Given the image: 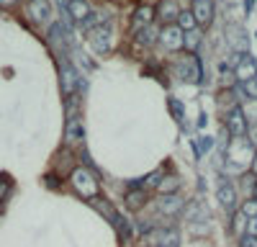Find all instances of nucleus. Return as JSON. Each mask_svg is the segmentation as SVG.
<instances>
[{
    "label": "nucleus",
    "mask_w": 257,
    "mask_h": 247,
    "mask_svg": "<svg viewBox=\"0 0 257 247\" xmlns=\"http://www.w3.org/2000/svg\"><path fill=\"white\" fill-rule=\"evenodd\" d=\"M70 185L82 198H98V180L88 168H75L72 175H70Z\"/></svg>",
    "instance_id": "nucleus-1"
},
{
    "label": "nucleus",
    "mask_w": 257,
    "mask_h": 247,
    "mask_svg": "<svg viewBox=\"0 0 257 247\" xmlns=\"http://www.w3.org/2000/svg\"><path fill=\"white\" fill-rule=\"evenodd\" d=\"M160 41H162L165 49L178 52V49L185 47V31H183L178 24H167V26H162V31H160Z\"/></svg>",
    "instance_id": "nucleus-2"
},
{
    "label": "nucleus",
    "mask_w": 257,
    "mask_h": 247,
    "mask_svg": "<svg viewBox=\"0 0 257 247\" xmlns=\"http://www.w3.org/2000/svg\"><path fill=\"white\" fill-rule=\"evenodd\" d=\"M226 129H229V134L234 139H239V137L247 134V118H244V113H242L239 106H231V111L226 116Z\"/></svg>",
    "instance_id": "nucleus-3"
},
{
    "label": "nucleus",
    "mask_w": 257,
    "mask_h": 247,
    "mask_svg": "<svg viewBox=\"0 0 257 247\" xmlns=\"http://www.w3.org/2000/svg\"><path fill=\"white\" fill-rule=\"evenodd\" d=\"M178 75H180V80H185V82H198V80H201L198 57L190 54V57H185L183 62H178Z\"/></svg>",
    "instance_id": "nucleus-4"
},
{
    "label": "nucleus",
    "mask_w": 257,
    "mask_h": 247,
    "mask_svg": "<svg viewBox=\"0 0 257 247\" xmlns=\"http://www.w3.org/2000/svg\"><path fill=\"white\" fill-rule=\"evenodd\" d=\"M88 36H90V47H93L98 54H105V52L111 49V29L105 26V24L95 26Z\"/></svg>",
    "instance_id": "nucleus-5"
},
{
    "label": "nucleus",
    "mask_w": 257,
    "mask_h": 247,
    "mask_svg": "<svg viewBox=\"0 0 257 247\" xmlns=\"http://www.w3.org/2000/svg\"><path fill=\"white\" fill-rule=\"evenodd\" d=\"M26 13L34 24H47L52 18V6H49V0H29Z\"/></svg>",
    "instance_id": "nucleus-6"
},
{
    "label": "nucleus",
    "mask_w": 257,
    "mask_h": 247,
    "mask_svg": "<svg viewBox=\"0 0 257 247\" xmlns=\"http://www.w3.org/2000/svg\"><path fill=\"white\" fill-rule=\"evenodd\" d=\"M190 11H193V16H196L198 26H208L211 24V18H213V3L211 0H193Z\"/></svg>",
    "instance_id": "nucleus-7"
},
{
    "label": "nucleus",
    "mask_w": 257,
    "mask_h": 247,
    "mask_svg": "<svg viewBox=\"0 0 257 247\" xmlns=\"http://www.w3.org/2000/svg\"><path fill=\"white\" fill-rule=\"evenodd\" d=\"M64 142H67L70 147H80V144L85 142V129H82L80 118L67 121V127H64Z\"/></svg>",
    "instance_id": "nucleus-8"
},
{
    "label": "nucleus",
    "mask_w": 257,
    "mask_h": 247,
    "mask_svg": "<svg viewBox=\"0 0 257 247\" xmlns=\"http://www.w3.org/2000/svg\"><path fill=\"white\" fill-rule=\"evenodd\" d=\"M178 16H180L178 0H160V6H157V18L165 21V26H167V24H175Z\"/></svg>",
    "instance_id": "nucleus-9"
},
{
    "label": "nucleus",
    "mask_w": 257,
    "mask_h": 247,
    "mask_svg": "<svg viewBox=\"0 0 257 247\" xmlns=\"http://www.w3.org/2000/svg\"><path fill=\"white\" fill-rule=\"evenodd\" d=\"M219 203L224 206V209H229V211H234L237 209V188L229 183V180H221V185H219Z\"/></svg>",
    "instance_id": "nucleus-10"
},
{
    "label": "nucleus",
    "mask_w": 257,
    "mask_h": 247,
    "mask_svg": "<svg viewBox=\"0 0 257 247\" xmlns=\"http://www.w3.org/2000/svg\"><path fill=\"white\" fill-rule=\"evenodd\" d=\"M123 201H126V206H128L132 211H139V209H144V206H147L149 193H147L144 188H128L126 196H123Z\"/></svg>",
    "instance_id": "nucleus-11"
},
{
    "label": "nucleus",
    "mask_w": 257,
    "mask_h": 247,
    "mask_svg": "<svg viewBox=\"0 0 257 247\" xmlns=\"http://www.w3.org/2000/svg\"><path fill=\"white\" fill-rule=\"evenodd\" d=\"M234 75L239 82H247L249 77H254V59L252 57H239V62H234Z\"/></svg>",
    "instance_id": "nucleus-12"
},
{
    "label": "nucleus",
    "mask_w": 257,
    "mask_h": 247,
    "mask_svg": "<svg viewBox=\"0 0 257 247\" xmlns=\"http://www.w3.org/2000/svg\"><path fill=\"white\" fill-rule=\"evenodd\" d=\"M67 13H70V18H72V21L82 24V21L90 16V6L85 3V0H67Z\"/></svg>",
    "instance_id": "nucleus-13"
},
{
    "label": "nucleus",
    "mask_w": 257,
    "mask_h": 247,
    "mask_svg": "<svg viewBox=\"0 0 257 247\" xmlns=\"http://www.w3.org/2000/svg\"><path fill=\"white\" fill-rule=\"evenodd\" d=\"M77 85H80V77H77V72L67 65V67H62V93L64 95H72L75 90H77Z\"/></svg>",
    "instance_id": "nucleus-14"
},
{
    "label": "nucleus",
    "mask_w": 257,
    "mask_h": 247,
    "mask_svg": "<svg viewBox=\"0 0 257 247\" xmlns=\"http://www.w3.org/2000/svg\"><path fill=\"white\" fill-rule=\"evenodd\" d=\"M155 18H157V8L155 6H139L134 11V26H152Z\"/></svg>",
    "instance_id": "nucleus-15"
},
{
    "label": "nucleus",
    "mask_w": 257,
    "mask_h": 247,
    "mask_svg": "<svg viewBox=\"0 0 257 247\" xmlns=\"http://www.w3.org/2000/svg\"><path fill=\"white\" fill-rule=\"evenodd\" d=\"M160 211H162V214H170V216H178V214L183 211V201H180L175 193L162 196V198H160Z\"/></svg>",
    "instance_id": "nucleus-16"
},
{
    "label": "nucleus",
    "mask_w": 257,
    "mask_h": 247,
    "mask_svg": "<svg viewBox=\"0 0 257 247\" xmlns=\"http://www.w3.org/2000/svg\"><path fill=\"white\" fill-rule=\"evenodd\" d=\"M175 24L188 34V31H196V29H201L198 26V21H196V16H193V11H180V16H178V21Z\"/></svg>",
    "instance_id": "nucleus-17"
},
{
    "label": "nucleus",
    "mask_w": 257,
    "mask_h": 247,
    "mask_svg": "<svg viewBox=\"0 0 257 247\" xmlns=\"http://www.w3.org/2000/svg\"><path fill=\"white\" fill-rule=\"evenodd\" d=\"M178 188H180V178H162V183L157 185V191L162 193V196H170V193H178Z\"/></svg>",
    "instance_id": "nucleus-18"
},
{
    "label": "nucleus",
    "mask_w": 257,
    "mask_h": 247,
    "mask_svg": "<svg viewBox=\"0 0 257 247\" xmlns=\"http://www.w3.org/2000/svg\"><path fill=\"white\" fill-rule=\"evenodd\" d=\"M155 39H160V34H155L152 29H149V26H144V29H139L137 31V41H139V44H155Z\"/></svg>",
    "instance_id": "nucleus-19"
},
{
    "label": "nucleus",
    "mask_w": 257,
    "mask_h": 247,
    "mask_svg": "<svg viewBox=\"0 0 257 247\" xmlns=\"http://www.w3.org/2000/svg\"><path fill=\"white\" fill-rule=\"evenodd\" d=\"M162 178H165V173H162V170H155L152 175H147V178L142 180V183H144L142 188H144V191H147V188H155V191H157V185L162 183Z\"/></svg>",
    "instance_id": "nucleus-20"
},
{
    "label": "nucleus",
    "mask_w": 257,
    "mask_h": 247,
    "mask_svg": "<svg viewBox=\"0 0 257 247\" xmlns=\"http://www.w3.org/2000/svg\"><path fill=\"white\" fill-rule=\"evenodd\" d=\"M198 44H201V29L188 31V34H185V49L196 52V49H198Z\"/></svg>",
    "instance_id": "nucleus-21"
},
{
    "label": "nucleus",
    "mask_w": 257,
    "mask_h": 247,
    "mask_svg": "<svg viewBox=\"0 0 257 247\" xmlns=\"http://www.w3.org/2000/svg\"><path fill=\"white\" fill-rule=\"evenodd\" d=\"M244 224H247V216H244L242 211H237V214H234L231 232H234V234H239V237H242V234H247V232H244Z\"/></svg>",
    "instance_id": "nucleus-22"
},
{
    "label": "nucleus",
    "mask_w": 257,
    "mask_h": 247,
    "mask_svg": "<svg viewBox=\"0 0 257 247\" xmlns=\"http://www.w3.org/2000/svg\"><path fill=\"white\" fill-rule=\"evenodd\" d=\"M247 219H257V201L254 198H249V201H244L242 203V209H239Z\"/></svg>",
    "instance_id": "nucleus-23"
},
{
    "label": "nucleus",
    "mask_w": 257,
    "mask_h": 247,
    "mask_svg": "<svg viewBox=\"0 0 257 247\" xmlns=\"http://www.w3.org/2000/svg\"><path fill=\"white\" fill-rule=\"evenodd\" d=\"M239 247H257V234L254 232H247L239 237Z\"/></svg>",
    "instance_id": "nucleus-24"
},
{
    "label": "nucleus",
    "mask_w": 257,
    "mask_h": 247,
    "mask_svg": "<svg viewBox=\"0 0 257 247\" xmlns=\"http://www.w3.org/2000/svg\"><path fill=\"white\" fill-rule=\"evenodd\" d=\"M244 85V90H247V95H252V98H257V75L254 77H249L247 82H242Z\"/></svg>",
    "instance_id": "nucleus-25"
},
{
    "label": "nucleus",
    "mask_w": 257,
    "mask_h": 247,
    "mask_svg": "<svg viewBox=\"0 0 257 247\" xmlns=\"http://www.w3.org/2000/svg\"><path fill=\"white\" fill-rule=\"evenodd\" d=\"M11 191V180L8 178H0V201H3V196Z\"/></svg>",
    "instance_id": "nucleus-26"
},
{
    "label": "nucleus",
    "mask_w": 257,
    "mask_h": 247,
    "mask_svg": "<svg viewBox=\"0 0 257 247\" xmlns=\"http://www.w3.org/2000/svg\"><path fill=\"white\" fill-rule=\"evenodd\" d=\"M252 198L257 201V183H254V188H252Z\"/></svg>",
    "instance_id": "nucleus-27"
},
{
    "label": "nucleus",
    "mask_w": 257,
    "mask_h": 247,
    "mask_svg": "<svg viewBox=\"0 0 257 247\" xmlns=\"http://www.w3.org/2000/svg\"><path fill=\"white\" fill-rule=\"evenodd\" d=\"M0 3H6V6H11V3H16V0H0Z\"/></svg>",
    "instance_id": "nucleus-28"
},
{
    "label": "nucleus",
    "mask_w": 257,
    "mask_h": 247,
    "mask_svg": "<svg viewBox=\"0 0 257 247\" xmlns=\"http://www.w3.org/2000/svg\"><path fill=\"white\" fill-rule=\"evenodd\" d=\"M0 214H3V201H0Z\"/></svg>",
    "instance_id": "nucleus-29"
},
{
    "label": "nucleus",
    "mask_w": 257,
    "mask_h": 247,
    "mask_svg": "<svg viewBox=\"0 0 257 247\" xmlns=\"http://www.w3.org/2000/svg\"><path fill=\"white\" fill-rule=\"evenodd\" d=\"M254 175H257V160H254Z\"/></svg>",
    "instance_id": "nucleus-30"
},
{
    "label": "nucleus",
    "mask_w": 257,
    "mask_h": 247,
    "mask_svg": "<svg viewBox=\"0 0 257 247\" xmlns=\"http://www.w3.org/2000/svg\"><path fill=\"white\" fill-rule=\"evenodd\" d=\"M160 247H170V244H160Z\"/></svg>",
    "instance_id": "nucleus-31"
}]
</instances>
